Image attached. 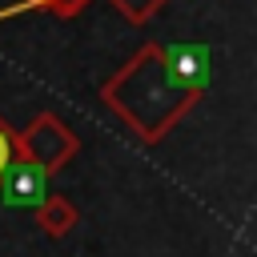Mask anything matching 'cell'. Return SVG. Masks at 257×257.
Returning a JSON list of instances; mask_svg holds the SVG:
<instances>
[{
    "label": "cell",
    "instance_id": "1",
    "mask_svg": "<svg viewBox=\"0 0 257 257\" xmlns=\"http://www.w3.org/2000/svg\"><path fill=\"white\" fill-rule=\"evenodd\" d=\"M209 72L205 44L149 40L100 84V100L141 145H161L205 96Z\"/></svg>",
    "mask_w": 257,
    "mask_h": 257
},
{
    "label": "cell",
    "instance_id": "2",
    "mask_svg": "<svg viewBox=\"0 0 257 257\" xmlns=\"http://www.w3.org/2000/svg\"><path fill=\"white\" fill-rule=\"evenodd\" d=\"M80 153V137L56 116V112H36L20 133H16V161L36 165L44 177L60 173L64 165H72V157Z\"/></svg>",
    "mask_w": 257,
    "mask_h": 257
},
{
    "label": "cell",
    "instance_id": "3",
    "mask_svg": "<svg viewBox=\"0 0 257 257\" xmlns=\"http://www.w3.org/2000/svg\"><path fill=\"white\" fill-rule=\"evenodd\" d=\"M36 225H40L44 237L60 241V237H68V233L80 225V209H76L64 193H44V197L36 201Z\"/></svg>",
    "mask_w": 257,
    "mask_h": 257
},
{
    "label": "cell",
    "instance_id": "4",
    "mask_svg": "<svg viewBox=\"0 0 257 257\" xmlns=\"http://www.w3.org/2000/svg\"><path fill=\"white\" fill-rule=\"evenodd\" d=\"M0 197L12 201V205H36V201L44 197V173H40L36 165L16 161V165L8 169V177H4V185H0Z\"/></svg>",
    "mask_w": 257,
    "mask_h": 257
},
{
    "label": "cell",
    "instance_id": "5",
    "mask_svg": "<svg viewBox=\"0 0 257 257\" xmlns=\"http://www.w3.org/2000/svg\"><path fill=\"white\" fill-rule=\"evenodd\" d=\"M92 0H20L16 8H4L0 16H16V12H48L56 20H76Z\"/></svg>",
    "mask_w": 257,
    "mask_h": 257
},
{
    "label": "cell",
    "instance_id": "6",
    "mask_svg": "<svg viewBox=\"0 0 257 257\" xmlns=\"http://www.w3.org/2000/svg\"><path fill=\"white\" fill-rule=\"evenodd\" d=\"M108 4H112L128 24H149V20H153L169 0H108Z\"/></svg>",
    "mask_w": 257,
    "mask_h": 257
},
{
    "label": "cell",
    "instance_id": "7",
    "mask_svg": "<svg viewBox=\"0 0 257 257\" xmlns=\"http://www.w3.org/2000/svg\"><path fill=\"white\" fill-rule=\"evenodd\" d=\"M12 165H16V128L0 116V185H4V177H8Z\"/></svg>",
    "mask_w": 257,
    "mask_h": 257
}]
</instances>
